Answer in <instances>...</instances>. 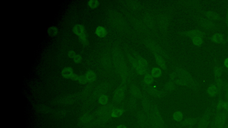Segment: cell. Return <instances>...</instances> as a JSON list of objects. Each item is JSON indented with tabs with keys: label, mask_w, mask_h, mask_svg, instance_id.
<instances>
[{
	"label": "cell",
	"mask_w": 228,
	"mask_h": 128,
	"mask_svg": "<svg viewBox=\"0 0 228 128\" xmlns=\"http://www.w3.org/2000/svg\"><path fill=\"white\" fill-rule=\"evenodd\" d=\"M112 59L116 71L124 83L130 81L129 70L126 65L123 56L117 49L113 51Z\"/></svg>",
	"instance_id": "6da1fadb"
},
{
	"label": "cell",
	"mask_w": 228,
	"mask_h": 128,
	"mask_svg": "<svg viewBox=\"0 0 228 128\" xmlns=\"http://www.w3.org/2000/svg\"><path fill=\"white\" fill-rule=\"evenodd\" d=\"M131 63L140 75H146L148 70V64L144 58L140 56L132 57Z\"/></svg>",
	"instance_id": "7a4b0ae2"
},
{
	"label": "cell",
	"mask_w": 228,
	"mask_h": 128,
	"mask_svg": "<svg viewBox=\"0 0 228 128\" xmlns=\"http://www.w3.org/2000/svg\"><path fill=\"white\" fill-rule=\"evenodd\" d=\"M126 92V88L125 85H120L117 88L113 97L114 102L116 104L122 102L125 98Z\"/></svg>",
	"instance_id": "3957f363"
},
{
	"label": "cell",
	"mask_w": 228,
	"mask_h": 128,
	"mask_svg": "<svg viewBox=\"0 0 228 128\" xmlns=\"http://www.w3.org/2000/svg\"><path fill=\"white\" fill-rule=\"evenodd\" d=\"M146 44L148 47L155 54H159L165 58H168V56L167 53L157 43L153 41L148 40L146 41Z\"/></svg>",
	"instance_id": "277c9868"
},
{
	"label": "cell",
	"mask_w": 228,
	"mask_h": 128,
	"mask_svg": "<svg viewBox=\"0 0 228 128\" xmlns=\"http://www.w3.org/2000/svg\"><path fill=\"white\" fill-rule=\"evenodd\" d=\"M142 86L143 89L145 92L154 97L157 98H161L165 96V92L163 90H158L154 88L153 87L151 86L150 85L145 83L143 84Z\"/></svg>",
	"instance_id": "5b68a950"
},
{
	"label": "cell",
	"mask_w": 228,
	"mask_h": 128,
	"mask_svg": "<svg viewBox=\"0 0 228 128\" xmlns=\"http://www.w3.org/2000/svg\"><path fill=\"white\" fill-rule=\"evenodd\" d=\"M116 108V106L112 104L104 105L100 111V116L104 121H107L112 118L111 113Z\"/></svg>",
	"instance_id": "8992f818"
},
{
	"label": "cell",
	"mask_w": 228,
	"mask_h": 128,
	"mask_svg": "<svg viewBox=\"0 0 228 128\" xmlns=\"http://www.w3.org/2000/svg\"><path fill=\"white\" fill-rule=\"evenodd\" d=\"M174 73H175L177 77L184 79L193 84V86H195V83L193 81L192 77L186 70L182 68H177L175 69V72H174Z\"/></svg>",
	"instance_id": "52a82bcc"
},
{
	"label": "cell",
	"mask_w": 228,
	"mask_h": 128,
	"mask_svg": "<svg viewBox=\"0 0 228 128\" xmlns=\"http://www.w3.org/2000/svg\"><path fill=\"white\" fill-rule=\"evenodd\" d=\"M137 120L139 124L143 128L149 127L150 124V118L149 116L143 112H139L138 113Z\"/></svg>",
	"instance_id": "ba28073f"
},
{
	"label": "cell",
	"mask_w": 228,
	"mask_h": 128,
	"mask_svg": "<svg viewBox=\"0 0 228 128\" xmlns=\"http://www.w3.org/2000/svg\"><path fill=\"white\" fill-rule=\"evenodd\" d=\"M142 105L143 110L146 113H149L152 109L154 105L147 96L143 94L141 97Z\"/></svg>",
	"instance_id": "9c48e42d"
},
{
	"label": "cell",
	"mask_w": 228,
	"mask_h": 128,
	"mask_svg": "<svg viewBox=\"0 0 228 128\" xmlns=\"http://www.w3.org/2000/svg\"><path fill=\"white\" fill-rule=\"evenodd\" d=\"M130 93L132 97L136 99L141 98L142 96L140 89L135 84H132L130 87Z\"/></svg>",
	"instance_id": "30bf717a"
},
{
	"label": "cell",
	"mask_w": 228,
	"mask_h": 128,
	"mask_svg": "<svg viewBox=\"0 0 228 128\" xmlns=\"http://www.w3.org/2000/svg\"><path fill=\"white\" fill-rule=\"evenodd\" d=\"M184 34L186 36L188 37L191 38L196 37H203L204 34L203 32L199 30H191L185 32Z\"/></svg>",
	"instance_id": "8fae6325"
},
{
	"label": "cell",
	"mask_w": 228,
	"mask_h": 128,
	"mask_svg": "<svg viewBox=\"0 0 228 128\" xmlns=\"http://www.w3.org/2000/svg\"><path fill=\"white\" fill-rule=\"evenodd\" d=\"M226 116L224 113H221L218 115L216 120V125L217 128H222L225 123Z\"/></svg>",
	"instance_id": "7c38bea8"
},
{
	"label": "cell",
	"mask_w": 228,
	"mask_h": 128,
	"mask_svg": "<svg viewBox=\"0 0 228 128\" xmlns=\"http://www.w3.org/2000/svg\"><path fill=\"white\" fill-rule=\"evenodd\" d=\"M73 31L78 37L86 34V30L83 26L81 25H76L73 28Z\"/></svg>",
	"instance_id": "4fadbf2b"
},
{
	"label": "cell",
	"mask_w": 228,
	"mask_h": 128,
	"mask_svg": "<svg viewBox=\"0 0 228 128\" xmlns=\"http://www.w3.org/2000/svg\"><path fill=\"white\" fill-rule=\"evenodd\" d=\"M155 57L158 65L164 70H166L167 68V64L163 57L159 54H155Z\"/></svg>",
	"instance_id": "5bb4252c"
},
{
	"label": "cell",
	"mask_w": 228,
	"mask_h": 128,
	"mask_svg": "<svg viewBox=\"0 0 228 128\" xmlns=\"http://www.w3.org/2000/svg\"><path fill=\"white\" fill-rule=\"evenodd\" d=\"M201 26L207 29H211L215 26V24L213 21L207 19H203L201 20L200 22Z\"/></svg>",
	"instance_id": "9a60e30c"
},
{
	"label": "cell",
	"mask_w": 228,
	"mask_h": 128,
	"mask_svg": "<svg viewBox=\"0 0 228 128\" xmlns=\"http://www.w3.org/2000/svg\"><path fill=\"white\" fill-rule=\"evenodd\" d=\"M205 16L207 19L211 21H218L220 19L218 13L212 11H209L205 13Z\"/></svg>",
	"instance_id": "2e32d148"
},
{
	"label": "cell",
	"mask_w": 228,
	"mask_h": 128,
	"mask_svg": "<svg viewBox=\"0 0 228 128\" xmlns=\"http://www.w3.org/2000/svg\"><path fill=\"white\" fill-rule=\"evenodd\" d=\"M72 68L71 67H66L62 70V75L66 79H70L73 74Z\"/></svg>",
	"instance_id": "e0dca14e"
},
{
	"label": "cell",
	"mask_w": 228,
	"mask_h": 128,
	"mask_svg": "<svg viewBox=\"0 0 228 128\" xmlns=\"http://www.w3.org/2000/svg\"><path fill=\"white\" fill-rule=\"evenodd\" d=\"M218 91L219 89L215 84H211L207 89V92L209 95L212 97H216Z\"/></svg>",
	"instance_id": "ac0fdd59"
},
{
	"label": "cell",
	"mask_w": 228,
	"mask_h": 128,
	"mask_svg": "<svg viewBox=\"0 0 228 128\" xmlns=\"http://www.w3.org/2000/svg\"><path fill=\"white\" fill-rule=\"evenodd\" d=\"M125 113V110L121 108L115 109L111 113L112 118H118L122 116Z\"/></svg>",
	"instance_id": "d6986e66"
},
{
	"label": "cell",
	"mask_w": 228,
	"mask_h": 128,
	"mask_svg": "<svg viewBox=\"0 0 228 128\" xmlns=\"http://www.w3.org/2000/svg\"><path fill=\"white\" fill-rule=\"evenodd\" d=\"M96 33L100 37H104L107 35V31L106 28L101 26H99L96 28Z\"/></svg>",
	"instance_id": "ffe728a7"
},
{
	"label": "cell",
	"mask_w": 228,
	"mask_h": 128,
	"mask_svg": "<svg viewBox=\"0 0 228 128\" xmlns=\"http://www.w3.org/2000/svg\"><path fill=\"white\" fill-rule=\"evenodd\" d=\"M87 80L88 82H92L96 81V75L95 73L92 70H89L87 72V73L85 75Z\"/></svg>",
	"instance_id": "44dd1931"
},
{
	"label": "cell",
	"mask_w": 228,
	"mask_h": 128,
	"mask_svg": "<svg viewBox=\"0 0 228 128\" xmlns=\"http://www.w3.org/2000/svg\"><path fill=\"white\" fill-rule=\"evenodd\" d=\"M224 39L223 35L220 33H216L211 37L212 41L216 43H222L224 41Z\"/></svg>",
	"instance_id": "7402d4cb"
},
{
	"label": "cell",
	"mask_w": 228,
	"mask_h": 128,
	"mask_svg": "<svg viewBox=\"0 0 228 128\" xmlns=\"http://www.w3.org/2000/svg\"><path fill=\"white\" fill-rule=\"evenodd\" d=\"M98 102L103 105H106L108 104L109 102V98L108 96L105 94H102L98 98Z\"/></svg>",
	"instance_id": "603a6c76"
},
{
	"label": "cell",
	"mask_w": 228,
	"mask_h": 128,
	"mask_svg": "<svg viewBox=\"0 0 228 128\" xmlns=\"http://www.w3.org/2000/svg\"><path fill=\"white\" fill-rule=\"evenodd\" d=\"M173 118L176 122H182L183 119V114L180 111H176L173 114Z\"/></svg>",
	"instance_id": "cb8c5ba5"
},
{
	"label": "cell",
	"mask_w": 228,
	"mask_h": 128,
	"mask_svg": "<svg viewBox=\"0 0 228 128\" xmlns=\"http://www.w3.org/2000/svg\"><path fill=\"white\" fill-rule=\"evenodd\" d=\"M151 75L154 78L159 77L162 75L161 70L159 68H153L151 71Z\"/></svg>",
	"instance_id": "d4e9b609"
},
{
	"label": "cell",
	"mask_w": 228,
	"mask_h": 128,
	"mask_svg": "<svg viewBox=\"0 0 228 128\" xmlns=\"http://www.w3.org/2000/svg\"><path fill=\"white\" fill-rule=\"evenodd\" d=\"M213 73L214 75L215 76L216 79L217 78H219L222 76V68L218 65L215 66L214 68Z\"/></svg>",
	"instance_id": "484cf974"
},
{
	"label": "cell",
	"mask_w": 228,
	"mask_h": 128,
	"mask_svg": "<svg viewBox=\"0 0 228 128\" xmlns=\"http://www.w3.org/2000/svg\"><path fill=\"white\" fill-rule=\"evenodd\" d=\"M175 88V84L172 81H169L166 84L164 85V89L165 91H168V92H170V91H172L174 90V89Z\"/></svg>",
	"instance_id": "4316f807"
},
{
	"label": "cell",
	"mask_w": 228,
	"mask_h": 128,
	"mask_svg": "<svg viewBox=\"0 0 228 128\" xmlns=\"http://www.w3.org/2000/svg\"><path fill=\"white\" fill-rule=\"evenodd\" d=\"M191 39H192V42H193L194 45L197 46H200L203 43V37H193Z\"/></svg>",
	"instance_id": "83f0119b"
},
{
	"label": "cell",
	"mask_w": 228,
	"mask_h": 128,
	"mask_svg": "<svg viewBox=\"0 0 228 128\" xmlns=\"http://www.w3.org/2000/svg\"><path fill=\"white\" fill-rule=\"evenodd\" d=\"M154 82L153 77L151 74L147 73L145 75L143 78V82L144 83L148 85H150L153 83Z\"/></svg>",
	"instance_id": "f1b7e54d"
},
{
	"label": "cell",
	"mask_w": 228,
	"mask_h": 128,
	"mask_svg": "<svg viewBox=\"0 0 228 128\" xmlns=\"http://www.w3.org/2000/svg\"><path fill=\"white\" fill-rule=\"evenodd\" d=\"M129 108L130 109L132 110H134L137 108V102L136 98H131V99L129 102Z\"/></svg>",
	"instance_id": "f546056e"
},
{
	"label": "cell",
	"mask_w": 228,
	"mask_h": 128,
	"mask_svg": "<svg viewBox=\"0 0 228 128\" xmlns=\"http://www.w3.org/2000/svg\"><path fill=\"white\" fill-rule=\"evenodd\" d=\"M196 120L195 119L188 118L183 120L182 123L183 126H191L195 123Z\"/></svg>",
	"instance_id": "4dcf8cb0"
},
{
	"label": "cell",
	"mask_w": 228,
	"mask_h": 128,
	"mask_svg": "<svg viewBox=\"0 0 228 128\" xmlns=\"http://www.w3.org/2000/svg\"><path fill=\"white\" fill-rule=\"evenodd\" d=\"M48 34L51 36H55L58 33V29L55 26L50 27L47 30Z\"/></svg>",
	"instance_id": "1f68e13d"
},
{
	"label": "cell",
	"mask_w": 228,
	"mask_h": 128,
	"mask_svg": "<svg viewBox=\"0 0 228 128\" xmlns=\"http://www.w3.org/2000/svg\"><path fill=\"white\" fill-rule=\"evenodd\" d=\"M88 5L91 9H95L99 6V2L96 0H91L88 1Z\"/></svg>",
	"instance_id": "d6a6232c"
},
{
	"label": "cell",
	"mask_w": 228,
	"mask_h": 128,
	"mask_svg": "<svg viewBox=\"0 0 228 128\" xmlns=\"http://www.w3.org/2000/svg\"><path fill=\"white\" fill-rule=\"evenodd\" d=\"M79 40L80 41V43L82 44L83 46H87L88 44V41L87 39V35H82L81 36L79 37Z\"/></svg>",
	"instance_id": "836d02e7"
},
{
	"label": "cell",
	"mask_w": 228,
	"mask_h": 128,
	"mask_svg": "<svg viewBox=\"0 0 228 128\" xmlns=\"http://www.w3.org/2000/svg\"><path fill=\"white\" fill-rule=\"evenodd\" d=\"M215 84H216L219 90H220L222 89V88L223 86L224 83L222 80L220 79V78H219L216 79Z\"/></svg>",
	"instance_id": "e575fe53"
},
{
	"label": "cell",
	"mask_w": 228,
	"mask_h": 128,
	"mask_svg": "<svg viewBox=\"0 0 228 128\" xmlns=\"http://www.w3.org/2000/svg\"><path fill=\"white\" fill-rule=\"evenodd\" d=\"M208 118H207V116L203 118L201 120H200V122L199 127L202 128L203 127H204L206 125V123H207V122H208Z\"/></svg>",
	"instance_id": "d590c367"
},
{
	"label": "cell",
	"mask_w": 228,
	"mask_h": 128,
	"mask_svg": "<svg viewBox=\"0 0 228 128\" xmlns=\"http://www.w3.org/2000/svg\"><path fill=\"white\" fill-rule=\"evenodd\" d=\"M78 81L82 84H85L88 82L87 78L85 76H78Z\"/></svg>",
	"instance_id": "8d00e7d4"
},
{
	"label": "cell",
	"mask_w": 228,
	"mask_h": 128,
	"mask_svg": "<svg viewBox=\"0 0 228 128\" xmlns=\"http://www.w3.org/2000/svg\"><path fill=\"white\" fill-rule=\"evenodd\" d=\"M73 62L76 64L80 63L82 61V58L81 56L78 54H77L76 57L73 58Z\"/></svg>",
	"instance_id": "74e56055"
},
{
	"label": "cell",
	"mask_w": 228,
	"mask_h": 128,
	"mask_svg": "<svg viewBox=\"0 0 228 128\" xmlns=\"http://www.w3.org/2000/svg\"><path fill=\"white\" fill-rule=\"evenodd\" d=\"M76 53L74 51H70L68 52V55L69 56V57L71 58H72V59H73V58L76 57Z\"/></svg>",
	"instance_id": "f35d334b"
},
{
	"label": "cell",
	"mask_w": 228,
	"mask_h": 128,
	"mask_svg": "<svg viewBox=\"0 0 228 128\" xmlns=\"http://www.w3.org/2000/svg\"><path fill=\"white\" fill-rule=\"evenodd\" d=\"M222 108L228 111V102H222Z\"/></svg>",
	"instance_id": "ab89813d"
},
{
	"label": "cell",
	"mask_w": 228,
	"mask_h": 128,
	"mask_svg": "<svg viewBox=\"0 0 228 128\" xmlns=\"http://www.w3.org/2000/svg\"><path fill=\"white\" fill-rule=\"evenodd\" d=\"M78 75H77V74H75V73H73V75H72V76L71 77V80H73V81H78Z\"/></svg>",
	"instance_id": "60d3db41"
},
{
	"label": "cell",
	"mask_w": 228,
	"mask_h": 128,
	"mask_svg": "<svg viewBox=\"0 0 228 128\" xmlns=\"http://www.w3.org/2000/svg\"><path fill=\"white\" fill-rule=\"evenodd\" d=\"M224 65L225 67L228 69V57L225 59L224 62Z\"/></svg>",
	"instance_id": "b9f144b4"
},
{
	"label": "cell",
	"mask_w": 228,
	"mask_h": 128,
	"mask_svg": "<svg viewBox=\"0 0 228 128\" xmlns=\"http://www.w3.org/2000/svg\"><path fill=\"white\" fill-rule=\"evenodd\" d=\"M117 128H128V127L124 125H120L117 127Z\"/></svg>",
	"instance_id": "7bdbcfd3"
},
{
	"label": "cell",
	"mask_w": 228,
	"mask_h": 128,
	"mask_svg": "<svg viewBox=\"0 0 228 128\" xmlns=\"http://www.w3.org/2000/svg\"><path fill=\"white\" fill-rule=\"evenodd\" d=\"M226 24H227V27L228 28V10L227 12V15H226Z\"/></svg>",
	"instance_id": "ee69618b"
},
{
	"label": "cell",
	"mask_w": 228,
	"mask_h": 128,
	"mask_svg": "<svg viewBox=\"0 0 228 128\" xmlns=\"http://www.w3.org/2000/svg\"><path fill=\"white\" fill-rule=\"evenodd\" d=\"M226 100H227V102H228V90L227 91V93H226Z\"/></svg>",
	"instance_id": "f6af8a7d"
},
{
	"label": "cell",
	"mask_w": 228,
	"mask_h": 128,
	"mask_svg": "<svg viewBox=\"0 0 228 128\" xmlns=\"http://www.w3.org/2000/svg\"><path fill=\"white\" fill-rule=\"evenodd\" d=\"M192 128V127H190V128Z\"/></svg>",
	"instance_id": "bcb514c9"
}]
</instances>
